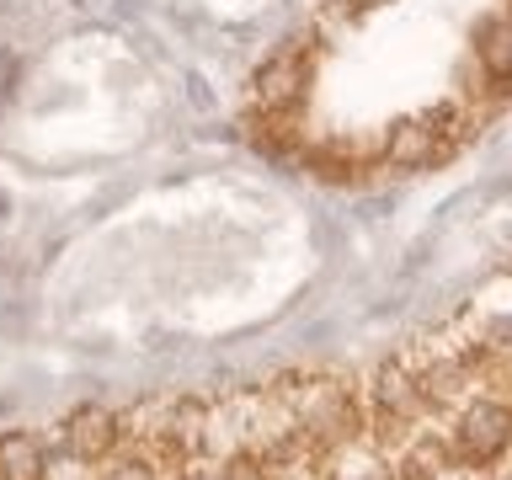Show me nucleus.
<instances>
[{
  "label": "nucleus",
  "mask_w": 512,
  "mask_h": 480,
  "mask_svg": "<svg viewBox=\"0 0 512 480\" xmlns=\"http://www.w3.org/2000/svg\"><path fill=\"white\" fill-rule=\"evenodd\" d=\"M512 107V0H320L251 80L267 155L379 182L443 166Z\"/></svg>",
  "instance_id": "obj_1"
},
{
  "label": "nucleus",
  "mask_w": 512,
  "mask_h": 480,
  "mask_svg": "<svg viewBox=\"0 0 512 480\" xmlns=\"http://www.w3.org/2000/svg\"><path fill=\"white\" fill-rule=\"evenodd\" d=\"M118 443H123V422L107 406H80L48 432V448H64L75 464H102V459H112Z\"/></svg>",
  "instance_id": "obj_2"
},
{
  "label": "nucleus",
  "mask_w": 512,
  "mask_h": 480,
  "mask_svg": "<svg viewBox=\"0 0 512 480\" xmlns=\"http://www.w3.org/2000/svg\"><path fill=\"white\" fill-rule=\"evenodd\" d=\"M0 480H48V438L43 432H0Z\"/></svg>",
  "instance_id": "obj_3"
},
{
  "label": "nucleus",
  "mask_w": 512,
  "mask_h": 480,
  "mask_svg": "<svg viewBox=\"0 0 512 480\" xmlns=\"http://www.w3.org/2000/svg\"><path fill=\"white\" fill-rule=\"evenodd\" d=\"M107 480H160V475H155L150 459H128V464H118V470H112Z\"/></svg>",
  "instance_id": "obj_4"
}]
</instances>
